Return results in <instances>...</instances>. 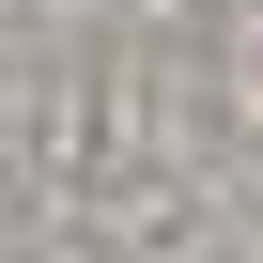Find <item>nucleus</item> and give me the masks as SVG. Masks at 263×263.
I'll return each instance as SVG.
<instances>
[]
</instances>
